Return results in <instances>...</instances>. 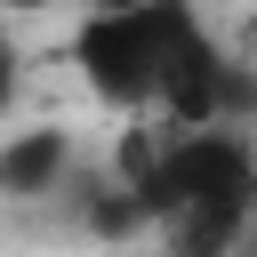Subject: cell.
Returning <instances> with one entry per match:
<instances>
[{
    "mask_svg": "<svg viewBox=\"0 0 257 257\" xmlns=\"http://www.w3.org/2000/svg\"><path fill=\"white\" fill-rule=\"evenodd\" d=\"M72 72L96 104L153 128L209 120L225 104V56L193 0H80Z\"/></svg>",
    "mask_w": 257,
    "mask_h": 257,
    "instance_id": "6da1fadb",
    "label": "cell"
},
{
    "mask_svg": "<svg viewBox=\"0 0 257 257\" xmlns=\"http://www.w3.org/2000/svg\"><path fill=\"white\" fill-rule=\"evenodd\" d=\"M16 96V48H8V32H0V104Z\"/></svg>",
    "mask_w": 257,
    "mask_h": 257,
    "instance_id": "277c9868",
    "label": "cell"
},
{
    "mask_svg": "<svg viewBox=\"0 0 257 257\" xmlns=\"http://www.w3.org/2000/svg\"><path fill=\"white\" fill-rule=\"evenodd\" d=\"M64 161H72L64 128H32L0 153V193H48V177H64Z\"/></svg>",
    "mask_w": 257,
    "mask_h": 257,
    "instance_id": "3957f363",
    "label": "cell"
},
{
    "mask_svg": "<svg viewBox=\"0 0 257 257\" xmlns=\"http://www.w3.org/2000/svg\"><path fill=\"white\" fill-rule=\"evenodd\" d=\"M137 193H145L153 209H169L185 241H225V233L249 217V201H257V153H249L217 112H209V120H177V128H161V145L145 153Z\"/></svg>",
    "mask_w": 257,
    "mask_h": 257,
    "instance_id": "7a4b0ae2",
    "label": "cell"
}]
</instances>
